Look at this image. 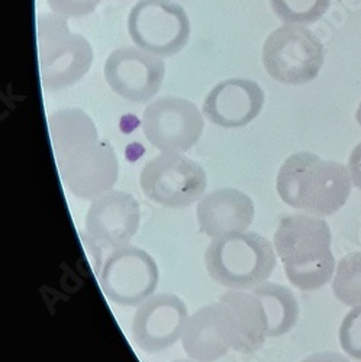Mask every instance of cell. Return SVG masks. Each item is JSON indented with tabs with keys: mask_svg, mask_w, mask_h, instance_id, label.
<instances>
[{
	"mask_svg": "<svg viewBox=\"0 0 361 362\" xmlns=\"http://www.w3.org/2000/svg\"><path fill=\"white\" fill-rule=\"evenodd\" d=\"M353 180L345 165L312 153L292 154L280 167L277 193L290 207L325 218L347 203Z\"/></svg>",
	"mask_w": 361,
	"mask_h": 362,
	"instance_id": "1",
	"label": "cell"
},
{
	"mask_svg": "<svg viewBox=\"0 0 361 362\" xmlns=\"http://www.w3.org/2000/svg\"><path fill=\"white\" fill-rule=\"evenodd\" d=\"M331 243L329 225L318 216L289 215L279 222L273 245L296 288L315 291L333 279L337 267Z\"/></svg>",
	"mask_w": 361,
	"mask_h": 362,
	"instance_id": "2",
	"label": "cell"
},
{
	"mask_svg": "<svg viewBox=\"0 0 361 362\" xmlns=\"http://www.w3.org/2000/svg\"><path fill=\"white\" fill-rule=\"evenodd\" d=\"M64 187L80 200H95L115 186L119 163L113 146L99 138L96 125L51 142Z\"/></svg>",
	"mask_w": 361,
	"mask_h": 362,
	"instance_id": "3",
	"label": "cell"
},
{
	"mask_svg": "<svg viewBox=\"0 0 361 362\" xmlns=\"http://www.w3.org/2000/svg\"><path fill=\"white\" fill-rule=\"evenodd\" d=\"M276 262L275 245L260 233L247 230L212 239L205 252L210 279L229 290H251L267 281Z\"/></svg>",
	"mask_w": 361,
	"mask_h": 362,
	"instance_id": "4",
	"label": "cell"
},
{
	"mask_svg": "<svg viewBox=\"0 0 361 362\" xmlns=\"http://www.w3.org/2000/svg\"><path fill=\"white\" fill-rule=\"evenodd\" d=\"M38 57L42 86L62 90L80 81L93 63V49L80 34H73L66 18H38Z\"/></svg>",
	"mask_w": 361,
	"mask_h": 362,
	"instance_id": "5",
	"label": "cell"
},
{
	"mask_svg": "<svg viewBox=\"0 0 361 362\" xmlns=\"http://www.w3.org/2000/svg\"><path fill=\"white\" fill-rule=\"evenodd\" d=\"M263 64L279 83L306 84L318 77L323 66V45L306 26L286 23L265 40Z\"/></svg>",
	"mask_w": 361,
	"mask_h": 362,
	"instance_id": "6",
	"label": "cell"
},
{
	"mask_svg": "<svg viewBox=\"0 0 361 362\" xmlns=\"http://www.w3.org/2000/svg\"><path fill=\"white\" fill-rule=\"evenodd\" d=\"M139 186L153 203L180 209L205 196L207 177L202 165L182 153H161L142 168Z\"/></svg>",
	"mask_w": 361,
	"mask_h": 362,
	"instance_id": "7",
	"label": "cell"
},
{
	"mask_svg": "<svg viewBox=\"0 0 361 362\" xmlns=\"http://www.w3.org/2000/svg\"><path fill=\"white\" fill-rule=\"evenodd\" d=\"M190 29L186 11L170 0H138L128 15V33L134 44L159 57L182 51Z\"/></svg>",
	"mask_w": 361,
	"mask_h": 362,
	"instance_id": "8",
	"label": "cell"
},
{
	"mask_svg": "<svg viewBox=\"0 0 361 362\" xmlns=\"http://www.w3.org/2000/svg\"><path fill=\"white\" fill-rule=\"evenodd\" d=\"M160 273L154 258L144 250L122 247L113 250L102 265L103 294L119 306H139L159 287Z\"/></svg>",
	"mask_w": 361,
	"mask_h": 362,
	"instance_id": "9",
	"label": "cell"
},
{
	"mask_svg": "<svg viewBox=\"0 0 361 362\" xmlns=\"http://www.w3.org/2000/svg\"><path fill=\"white\" fill-rule=\"evenodd\" d=\"M203 127L199 107L182 98H160L142 115L144 135L161 153H186L200 139Z\"/></svg>",
	"mask_w": 361,
	"mask_h": 362,
	"instance_id": "10",
	"label": "cell"
},
{
	"mask_svg": "<svg viewBox=\"0 0 361 362\" xmlns=\"http://www.w3.org/2000/svg\"><path fill=\"white\" fill-rule=\"evenodd\" d=\"M188 319V308L178 296L154 293L134 315L132 339L147 354L163 352L182 339Z\"/></svg>",
	"mask_w": 361,
	"mask_h": 362,
	"instance_id": "11",
	"label": "cell"
},
{
	"mask_svg": "<svg viewBox=\"0 0 361 362\" xmlns=\"http://www.w3.org/2000/svg\"><path fill=\"white\" fill-rule=\"evenodd\" d=\"M113 92L130 102H145L159 93L166 64L159 55L135 47H120L109 54L103 67Z\"/></svg>",
	"mask_w": 361,
	"mask_h": 362,
	"instance_id": "12",
	"label": "cell"
},
{
	"mask_svg": "<svg viewBox=\"0 0 361 362\" xmlns=\"http://www.w3.org/2000/svg\"><path fill=\"white\" fill-rule=\"evenodd\" d=\"M139 204L122 190H110L90 203L86 215V235L101 250L127 247L139 228Z\"/></svg>",
	"mask_w": 361,
	"mask_h": 362,
	"instance_id": "13",
	"label": "cell"
},
{
	"mask_svg": "<svg viewBox=\"0 0 361 362\" xmlns=\"http://www.w3.org/2000/svg\"><path fill=\"white\" fill-rule=\"evenodd\" d=\"M236 338L235 316L229 306L219 300L189 316L182 345L189 358L199 362H215L234 349Z\"/></svg>",
	"mask_w": 361,
	"mask_h": 362,
	"instance_id": "14",
	"label": "cell"
},
{
	"mask_svg": "<svg viewBox=\"0 0 361 362\" xmlns=\"http://www.w3.org/2000/svg\"><path fill=\"white\" fill-rule=\"evenodd\" d=\"M264 106L258 83L247 78H228L218 83L203 102V116L221 128L234 129L251 124Z\"/></svg>",
	"mask_w": 361,
	"mask_h": 362,
	"instance_id": "15",
	"label": "cell"
},
{
	"mask_svg": "<svg viewBox=\"0 0 361 362\" xmlns=\"http://www.w3.org/2000/svg\"><path fill=\"white\" fill-rule=\"evenodd\" d=\"M196 215L202 232L218 239L248 230L254 221V203L244 192L224 187L205 194L197 203Z\"/></svg>",
	"mask_w": 361,
	"mask_h": 362,
	"instance_id": "16",
	"label": "cell"
},
{
	"mask_svg": "<svg viewBox=\"0 0 361 362\" xmlns=\"http://www.w3.org/2000/svg\"><path fill=\"white\" fill-rule=\"evenodd\" d=\"M232 310L238 338L234 351L241 354H254L264 346L268 338V322L261 300L247 290H229L219 298Z\"/></svg>",
	"mask_w": 361,
	"mask_h": 362,
	"instance_id": "17",
	"label": "cell"
},
{
	"mask_svg": "<svg viewBox=\"0 0 361 362\" xmlns=\"http://www.w3.org/2000/svg\"><path fill=\"white\" fill-rule=\"evenodd\" d=\"M250 291L263 303L268 322V338H280L296 326L299 320V305L294 294L287 287L264 281Z\"/></svg>",
	"mask_w": 361,
	"mask_h": 362,
	"instance_id": "18",
	"label": "cell"
},
{
	"mask_svg": "<svg viewBox=\"0 0 361 362\" xmlns=\"http://www.w3.org/2000/svg\"><path fill=\"white\" fill-rule=\"evenodd\" d=\"M333 290L341 303L361 306V251L345 255L337 265Z\"/></svg>",
	"mask_w": 361,
	"mask_h": 362,
	"instance_id": "19",
	"label": "cell"
},
{
	"mask_svg": "<svg viewBox=\"0 0 361 362\" xmlns=\"http://www.w3.org/2000/svg\"><path fill=\"white\" fill-rule=\"evenodd\" d=\"M331 0H270L273 12L285 23L309 25L329 9Z\"/></svg>",
	"mask_w": 361,
	"mask_h": 362,
	"instance_id": "20",
	"label": "cell"
},
{
	"mask_svg": "<svg viewBox=\"0 0 361 362\" xmlns=\"http://www.w3.org/2000/svg\"><path fill=\"white\" fill-rule=\"evenodd\" d=\"M340 345L348 356L361 361V306L345 315L340 326Z\"/></svg>",
	"mask_w": 361,
	"mask_h": 362,
	"instance_id": "21",
	"label": "cell"
},
{
	"mask_svg": "<svg viewBox=\"0 0 361 362\" xmlns=\"http://www.w3.org/2000/svg\"><path fill=\"white\" fill-rule=\"evenodd\" d=\"M51 11L62 18H83L93 13L101 0H47Z\"/></svg>",
	"mask_w": 361,
	"mask_h": 362,
	"instance_id": "22",
	"label": "cell"
},
{
	"mask_svg": "<svg viewBox=\"0 0 361 362\" xmlns=\"http://www.w3.org/2000/svg\"><path fill=\"white\" fill-rule=\"evenodd\" d=\"M348 171L353 180V185L361 190V142L353 149L348 158Z\"/></svg>",
	"mask_w": 361,
	"mask_h": 362,
	"instance_id": "23",
	"label": "cell"
},
{
	"mask_svg": "<svg viewBox=\"0 0 361 362\" xmlns=\"http://www.w3.org/2000/svg\"><path fill=\"white\" fill-rule=\"evenodd\" d=\"M300 362H350L344 355L338 352H316Z\"/></svg>",
	"mask_w": 361,
	"mask_h": 362,
	"instance_id": "24",
	"label": "cell"
},
{
	"mask_svg": "<svg viewBox=\"0 0 361 362\" xmlns=\"http://www.w3.org/2000/svg\"><path fill=\"white\" fill-rule=\"evenodd\" d=\"M355 117H357V122H358V125L361 127V103H360V106H358V110H357Z\"/></svg>",
	"mask_w": 361,
	"mask_h": 362,
	"instance_id": "25",
	"label": "cell"
},
{
	"mask_svg": "<svg viewBox=\"0 0 361 362\" xmlns=\"http://www.w3.org/2000/svg\"><path fill=\"white\" fill-rule=\"evenodd\" d=\"M171 362H199V361L192 359V358H188V359H176V361H171Z\"/></svg>",
	"mask_w": 361,
	"mask_h": 362,
	"instance_id": "26",
	"label": "cell"
}]
</instances>
